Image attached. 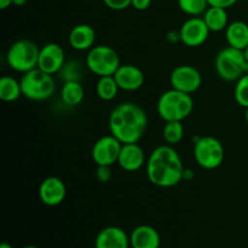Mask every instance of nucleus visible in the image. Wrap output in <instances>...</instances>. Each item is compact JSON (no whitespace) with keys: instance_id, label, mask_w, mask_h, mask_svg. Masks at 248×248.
Wrapping results in <instances>:
<instances>
[{"instance_id":"obj_2","label":"nucleus","mask_w":248,"mask_h":248,"mask_svg":"<svg viewBox=\"0 0 248 248\" xmlns=\"http://www.w3.org/2000/svg\"><path fill=\"white\" fill-rule=\"evenodd\" d=\"M148 127V116L142 107L133 102H123L109 115V130L123 144L138 143Z\"/></svg>"},{"instance_id":"obj_26","label":"nucleus","mask_w":248,"mask_h":248,"mask_svg":"<svg viewBox=\"0 0 248 248\" xmlns=\"http://www.w3.org/2000/svg\"><path fill=\"white\" fill-rule=\"evenodd\" d=\"M234 97L240 107L248 108V73L240 78L234 89Z\"/></svg>"},{"instance_id":"obj_21","label":"nucleus","mask_w":248,"mask_h":248,"mask_svg":"<svg viewBox=\"0 0 248 248\" xmlns=\"http://www.w3.org/2000/svg\"><path fill=\"white\" fill-rule=\"evenodd\" d=\"M85 91L80 81H64L61 89V98L68 107H78L82 102Z\"/></svg>"},{"instance_id":"obj_24","label":"nucleus","mask_w":248,"mask_h":248,"mask_svg":"<svg viewBox=\"0 0 248 248\" xmlns=\"http://www.w3.org/2000/svg\"><path fill=\"white\" fill-rule=\"evenodd\" d=\"M162 137L169 145H177L184 137L183 121H167L162 128Z\"/></svg>"},{"instance_id":"obj_20","label":"nucleus","mask_w":248,"mask_h":248,"mask_svg":"<svg viewBox=\"0 0 248 248\" xmlns=\"http://www.w3.org/2000/svg\"><path fill=\"white\" fill-rule=\"evenodd\" d=\"M203 21L207 24L208 29L213 33H218L228 27V12L227 9L217 6H210L202 15Z\"/></svg>"},{"instance_id":"obj_30","label":"nucleus","mask_w":248,"mask_h":248,"mask_svg":"<svg viewBox=\"0 0 248 248\" xmlns=\"http://www.w3.org/2000/svg\"><path fill=\"white\" fill-rule=\"evenodd\" d=\"M210 6H217L223 7V9H228V7L234 6L237 2V0H207Z\"/></svg>"},{"instance_id":"obj_15","label":"nucleus","mask_w":248,"mask_h":248,"mask_svg":"<svg viewBox=\"0 0 248 248\" xmlns=\"http://www.w3.org/2000/svg\"><path fill=\"white\" fill-rule=\"evenodd\" d=\"M114 78L123 91H137L144 84V74L133 64H121L114 74Z\"/></svg>"},{"instance_id":"obj_31","label":"nucleus","mask_w":248,"mask_h":248,"mask_svg":"<svg viewBox=\"0 0 248 248\" xmlns=\"http://www.w3.org/2000/svg\"><path fill=\"white\" fill-rule=\"evenodd\" d=\"M152 1L153 0H132L131 6H133L138 11H144L152 5Z\"/></svg>"},{"instance_id":"obj_23","label":"nucleus","mask_w":248,"mask_h":248,"mask_svg":"<svg viewBox=\"0 0 248 248\" xmlns=\"http://www.w3.org/2000/svg\"><path fill=\"white\" fill-rule=\"evenodd\" d=\"M118 82H116L114 75H108V77H99L98 81L96 84V92L97 96L102 99V101H113L119 93Z\"/></svg>"},{"instance_id":"obj_16","label":"nucleus","mask_w":248,"mask_h":248,"mask_svg":"<svg viewBox=\"0 0 248 248\" xmlns=\"http://www.w3.org/2000/svg\"><path fill=\"white\" fill-rule=\"evenodd\" d=\"M118 164L126 172L138 171L144 166V164H147L144 152L137 143L123 144Z\"/></svg>"},{"instance_id":"obj_35","label":"nucleus","mask_w":248,"mask_h":248,"mask_svg":"<svg viewBox=\"0 0 248 248\" xmlns=\"http://www.w3.org/2000/svg\"><path fill=\"white\" fill-rule=\"evenodd\" d=\"M27 1H28V0H14V1H12V5H15V6H24V5L27 4Z\"/></svg>"},{"instance_id":"obj_36","label":"nucleus","mask_w":248,"mask_h":248,"mask_svg":"<svg viewBox=\"0 0 248 248\" xmlns=\"http://www.w3.org/2000/svg\"><path fill=\"white\" fill-rule=\"evenodd\" d=\"M0 248H14V247H12L10 244H6V242H2V244L0 245Z\"/></svg>"},{"instance_id":"obj_8","label":"nucleus","mask_w":248,"mask_h":248,"mask_svg":"<svg viewBox=\"0 0 248 248\" xmlns=\"http://www.w3.org/2000/svg\"><path fill=\"white\" fill-rule=\"evenodd\" d=\"M86 65L97 77L114 75L121 65L120 57L113 47L107 45L93 46L86 56Z\"/></svg>"},{"instance_id":"obj_5","label":"nucleus","mask_w":248,"mask_h":248,"mask_svg":"<svg viewBox=\"0 0 248 248\" xmlns=\"http://www.w3.org/2000/svg\"><path fill=\"white\" fill-rule=\"evenodd\" d=\"M22 94L31 101H46L51 98L56 91V84L52 75L39 68L29 70L22 75Z\"/></svg>"},{"instance_id":"obj_9","label":"nucleus","mask_w":248,"mask_h":248,"mask_svg":"<svg viewBox=\"0 0 248 248\" xmlns=\"http://www.w3.org/2000/svg\"><path fill=\"white\" fill-rule=\"evenodd\" d=\"M202 84V75L194 65L182 64L174 68L170 75L172 89L193 94Z\"/></svg>"},{"instance_id":"obj_38","label":"nucleus","mask_w":248,"mask_h":248,"mask_svg":"<svg viewBox=\"0 0 248 248\" xmlns=\"http://www.w3.org/2000/svg\"><path fill=\"white\" fill-rule=\"evenodd\" d=\"M244 53H245V57H246V60L248 61V45H247V47L244 50Z\"/></svg>"},{"instance_id":"obj_11","label":"nucleus","mask_w":248,"mask_h":248,"mask_svg":"<svg viewBox=\"0 0 248 248\" xmlns=\"http://www.w3.org/2000/svg\"><path fill=\"white\" fill-rule=\"evenodd\" d=\"M211 31L202 17H190L179 29L181 41L188 47H198L206 43Z\"/></svg>"},{"instance_id":"obj_18","label":"nucleus","mask_w":248,"mask_h":248,"mask_svg":"<svg viewBox=\"0 0 248 248\" xmlns=\"http://www.w3.org/2000/svg\"><path fill=\"white\" fill-rule=\"evenodd\" d=\"M68 43L77 51H89L96 43V31L89 24H78L69 31Z\"/></svg>"},{"instance_id":"obj_33","label":"nucleus","mask_w":248,"mask_h":248,"mask_svg":"<svg viewBox=\"0 0 248 248\" xmlns=\"http://www.w3.org/2000/svg\"><path fill=\"white\" fill-rule=\"evenodd\" d=\"M191 178H194V172L189 169H184L183 181H190Z\"/></svg>"},{"instance_id":"obj_10","label":"nucleus","mask_w":248,"mask_h":248,"mask_svg":"<svg viewBox=\"0 0 248 248\" xmlns=\"http://www.w3.org/2000/svg\"><path fill=\"white\" fill-rule=\"evenodd\" d=\"M123 143L113 135L103 136L92 147V160L96 165L113 166L119 160Z\"/></svg>"},{"instance_id":"obj_32","label":"nucleus","mask_w":248,"mask_h":248,"mask_svg":"<svg viewBox=\"0 0 248 248\" xmlns=\"http://www.w3.org/2000/svg\"><path fill=\"white\" fill-rule=\"evenodd\" d=\"M166 40L170 43H177V41H181V35H179L178 31H170L166 35Z\"/></svg>"},{"instance_id":"obj_29","label":"nucleus","mask_w":248,"mask_h":248,"mask_svg":"<svg viewBox=\"0 0 248 248\" xmlns=\"http://www.w3.org/2000/svg\"><path fill=\"white\" fill-rule=\"evenodd\" d=\"M103 2L109 9L115 10V11H123L131 6L132 0H103Z\"/></svg>"},{"instance_id":"obj_34","label":"nucleus","mask_w":248,"mask_h":248,"mask_svg":"<svg viewBox=\"0 0 248 248\" xmlns=\"http://www.w3.org/2000/svg\"><path fill=\"white\" fill-rule=\"evenodd\" d=\"M12 1L14 0H0V9L5 10L7 7H10L12 5Z\"/></svg>"},{"instance_id":"obj_1","label":"nucleus","mask_w":248,"mask_h":248,"mask_svg":"<svg viewBox=\"0 0 248 248\" xmlns=\"http://www.w3.org/2000/svg\"><path fill=\"white\" fill-rule=\"evenodd\" d=\"M147 176L153 186L172 188L183 181L184 165L178 152L172 145L155 148L147 160Z\"/></svg>"},{"instance_id":"obj_12","label":"nucleus","mask_w":248,"mask_h":248,"mask_svg":"<svg viewBox=\"0 0 248 248\" xmlns=\"http://www.w3.org/2000/svg\"><path fill=\"white\" fill-rule=\"evenodd\" d=\"M65 64L64 50L60 44L48 43L40 47L39 53L38 68L44 70L47 74H56L61 72L63 65Z\"/></svg>"},{"instance_id":"obj_17","label":"nucleus","mask_w":248,"mask_h":248,"mask_svg":"<svg viewBox=\"0 0 248 248\" xmlns=\"http://www.w3.org/2000/svg\"><path fill=\"white\" fill-rule=\"evenodd\" d=\"M131 248H160L161 237L152 225H138L130 234Z\"/></svg>"},{"instance_id":"obj_14","label":"nucleus","mask_w":248,"mask_h":248,"mask_svg":"<svg viewBox=\"0 0 248 248\" xmlns=\"http://www.w3.org/2000/svg\"><path fill=\"white\" fill-rule=\"evenodd\" d=\"M130 235L121 228L110 225L98 232L94 248H130Z\"/></svg>"},{"instance_id":"obj_3","label":"nucleus","mask_w":248,"mask_h":248,"mask_svg":"<svg viewBox=\"0 0 248 248\" xmlns=\"http://www.w3.org/2000/svg\"><path fill=\"white\" fill-rule=\"evenodd\" d=\"M156 109L159 116L165 123H167V121H183L193 113V97H191V94L171 87L159 97Z\"/></svg>"},{"instance_id":"obj_19","label":"nucleus","mask_w":248,"mask_h":248,"mask_svg":"<svg viewBox=\"0 0 248 248\" xmlns=\"http://www.w3.org/2000/svg\"><path fill=\"white\" fill-rule=\"evenodd\" d=\"M225 38L229 46L245 50L248 45V24L242 21L232 22L225 29Z\"/></svg>"},{"instance_id":"obj_37","label":"nucleus","mask_w":248,"mask_h":248,"mask_svg":"<svg viewBox=\"0 0 248 248\" xmlns=\"http://www.w3.org/2000/svg\"><path fill=\"white\" fill-rule=\"evenodd\" d=\"M245 121H246L248 126V108H246V110H245Z\"/></svg>"},{"instance_id":"obj_4","label":"nucleus","mask_w":248,"mask_h":248,"mask_svg":"<svg viewBox=\"0 0 248 248\" xmlns=\"http://www.w3.org/2000/svg\"><path fill=\"white\" fill-rule=\"evenodd\" d=\"M216 72L220 79L225 81H237L248 73V61L245 57L244 50L228 47L222 48L216 57Z\"/></svg>"},{"instance_id":"obj_39","label":"nucleus","mask_w":248,"mask_h":248,"mask_svg":"<svg viewBox=\"0 0 248 248\" xmlns=\"http://www.w3.org/2000/svg\"><path fill=\"white\" fill-rule=\"evenodd\" d=\"M23 248H39V247L38 246H33V245H29V246H26Z\"/></svg>"},{"instance_id":"obj_7","label":"nucleus","mask_w":248,"mask_h":248,"mask_svg":"<svg viewBox=\"0 0 248 248\" xmlns=\"http://www.w3.org/2000/svg\"><path fill=\"white\" fill-rule=\"evenodd\" d=\"M194 157L200 167L216 170L223 164L225 156L222 142L212 136H196L193 138Z\"/></svg>"},{"instance_id":"obj_13","label":"nucleus","mask_w":248,"mask_h":248,"mask_svg":"<svg viewBox=\"0 0 248 248\" xmlns=\"http://www.w3.org/2000/svg\"><path fill=\"white\" fill-rule=\"evenodd\" d=\"M38 193L44 205L55 207L64 201L65 196H67V188L62 179L51 176L41 182Z\"/></svg>"},{"instance_id":"obj_25","label":"nucleus","mask_w":248,"mask_h":248,"mask_svg":"<svg viewBox=\"0 0 248 248\" xmlns=\"http://www.w3.org/2000/svg\"><path fill=\"white\" fill-rule=\"evenodd\" d=\"M178 6L188 16L199 17L205 14L210 4L207 0H178Z\"/></svg>"},{"instance_id":"obj_28","label":"nucleus","mask_w":248,"mask_h":248,"mask_svg":"<svg viewBox=\"0 0 248 248\" xmlns=\"http://www.w3.org/2000/svg\"><path fill=\"white\" fill-rule=\"evenodd\" d=\"M96 178L101 183H108L111 179V170L110 166H104V165H97L96 169Z\"/></svg>"},{"instance_id":"obj_22","label":"nucleus","mask_w":248,"mask_h":248,"mask_svg":"<svg viewBox=\"0 0 248 248\" xmlns=\"http://www.w3.org/2000/svg\"><path fill=\"white\" fill-rule=\"evenodd\" d=\"M22 94L21 82L12 77H2L0 79V99L7 103L17 101Z\"/></svg>"},{"instance_id":"obj_27","label":"nucleus","mask_w":248,"mask_h":248,"mask_svg":"<svg viewBox=\"0 0 248 248\" xmlns=\"http://www.w3.org/2000/svg\"><path fill=\"white\" fill-rule=\"evenodd\" d=\"M61 77L64 81H80L81 79V65L80 63L70 61L67 62L61 69Z\"/></svg>"},{"instance_id":"obj_6","label":"nucleus","mask_w":248,"mask_h":248,"mask_svg":"<svg viewBox=\"0 0 248 248\" xmlns=\"http://www.w3.org/2000/svg\"><path fill=\"white\" fill-rule=\"evenodd\" d=\"M40 48L34 41L21 39L12 44L6 53V62L11 69L24 74L38 68Z\"/></svg>"}]
</instances>
